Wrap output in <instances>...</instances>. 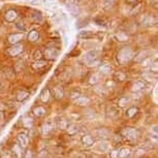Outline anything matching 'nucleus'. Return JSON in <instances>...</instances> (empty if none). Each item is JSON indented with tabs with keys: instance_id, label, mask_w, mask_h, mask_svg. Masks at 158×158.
Returning <instances> with one entry per match:
<instances>
[{
	"instance_id": "f257e3e1",
	"label": "nucleus",
	"mask_w": 158,
	"mask_h": 158,
	"mask_svg": "<svg viewBox=\"0 0 158 158\" xmlns=\"http://www.w3.org/2000/svg\"><path fill=\"white\" fill-rule=\"evenodd\" d=\"M122 133L129 140H135L138 138V135H140V132L136 129H134V128H125L122 131Z\"/></svg>"
},
{
	"instance_id": "f03ea898",
	"label": "nucleus",
	"mask_w": 158,
	"mask_h": 158,
	"mask_svg": "<svg viewBox=\"0 0 158 158\" xmlns=\"http://www.w3.org/2000/svg\"><path fill=\"white\" fill-rule=\"evenodd\" d=\"M109 149H110V143L108 140H100L95 144L94 147V150L97 153H105L107 151H109Z\"/></svg>"
},
{
	"instance_id": "7ed1b4c3",
	"label": "nucleus",
	"mask_w": 158,
	"mask_h": 158,
	"mask_svg": "<svg viewBox=\"0 0 158 158\" xmlns=\"http://www.w3.org/2000/svg\"><path fill=\"white\" fill-rule=\"evenodd\" d=\"M131 56H132V52L129 49H123V50H121V52L119 53L118 58L119 60H120V62L124 63V62L128 61V60L131 58Z\"/></svg>"
},
{
	"instance_id": "20e7f679",
	"label": "nucleus",
	"mask_w": 158,
	"mask_h": 158,
	"mask_svg": "<svg viewBox=\"0 0 158 158\" xmlns=\"http://www.w3.org/2000/svg\"><path fill=\"white\" fill-rule=\"evenodd\" d=\"M18 143H19V146H20L21 148H26L29 143L28 136L25 133H20L18 135Z\"/></svg>"
},
{
	"instance_id": "39448f33",
	"label": "nucleus",
	"mask_w": 158,
	"mask_h": 158,
	"mask_svg": "<svg viewBox=\"0 0 158 158\" xmlns=\"http://www.w3.org/2000/svg\"><path fill=\"white\" fill-rule=\"evenodd\" d=\"M54 128H55L54 122L53 121H47L42 126V132H44V134H49L54 130Z\"/></svg>"
},
{
	"instance_id": "423d86ee",
	"label": "nucleus",
	"mask_w": 158,
	"mask_h": 158,
	"mask_svg": "<svg viewBox=\"0 0 158 158\" xmlns=\"http://www.w3.org/2000/svg\"><path fill=\"white\" fill-rule=\"evenodd\" d=\"M75 102L78 105H81V107H85L90 103V98L87 96H79L78 98L75 99Z\"/></svg>"
},
{
	"instance_id": "0eeeda50",
	"label": "nucleus",
	"mask_w": 158,
	"mask_h": 158,
	"mask_svg": "<svg viewBox=\"0 0 158 158\" xmlns=\"http://www.w3.org/2000/svg\"><path fill=\"white\" fill-rule=\"evenodd\" d=\"M81 140L85 146H92L93 144H94V138H93L92 135H90V134H85V135H83Z\"/></svg>"
},
{
	"instance_id": "6e6552de",
	"label": "nucleus",
	"mask_w": 158,
	"mask_h": 158,
	"mask_svg": "<svg viewBox=\"0 0 158 158\" xmlns=\"http://www.w3.org/2000/svg\"><path fill=\"white\" fill-rule=\"evenodd\" d=\"M96 134L100 138H108L111 135V132L107 128H99V129L96 130Z\"/></svg>"
},
{
	"instance_id": "1a4fd4ad",
	"label": "nucleus",
	"mask_w": 158,
	"mask_h": 158,
	"mask_svg": "<svg viewBox=\"0 0 158 158\" xmlns=\"http://www.w3.org/2000/svg\"><path fill=\"white\" fill-rule=\"evenodd\" d=\"M107 114H108V116L111 117V118H116V117H118V115H119V110L116 108V107H114V105H111V107L108 108Z\"/></svg>"
},
{
	"instance_id": "9d476101",
	"label": "nucleus",
	"mask_w": 158,
	"mask_h": 158,
	"mask_svg": "<svg viewBox=\"0 0 158 158\" xmlns=\"http://www.w3.org/2000/svg\"><path fill=\"white\" fill-rule=\"evenodd\" d=\"M66 130H67L68 134H70V135H75V134H77L78 132H79V127H78L75 124H68Z\"/></svg>"
},
{
	"instance_id": "9b49d317",
	"label": "nucleus",
	"mask_w": 158,
	"mask_h": 158,
	"mask_svg": "<svg viewBox=\"0 0 158 158\" xmlns=\"http://www.w3.org/2000/svg\"><path fill=\"white\" fill-rule=\"evenodd\" d=\"M130 155V150L128 148H122L118 151L119 158H127Z\"/></svg>"
},
{
	"instance_id": "f8f14e48",
	"label": "nucleus",
	"mask_w": 158,
	"mask_h": 158,
	"mask_svg": "<svg viewBox=\"0 0 158 158\" xmlns=\"http://www.w3.org/2000/svg\"><path fill=\"white\" fill-rule=\"evenodd\" d=\"M144 88H145V83H144L143 81H138L133 84V86H132V90L138 92V91L143 90Z\"/></svg>"
},
{
	"instance_id": "ddd939ff",
	"label": "nucleus",
	"mask_w": 158,
	"mask_h": 158,
	"mask_svg": "<svg viewBox=\"0 0 158 158\" xmlns=\"http://www.w3.org/2000/svg\"><path fill=\"white\" fill-rule=\"evenodd\" d=\"M96 59V52L95 51H89V52L86 54V60H87L89 63L93 62L94 60Z\"/></svg>"
},
{
	"instance_id": "4468645a",
	"label": "nucleus",
	"mask_w": 158,
	"mask_h": 158,
	"mask_svg": "<svg viewBox=\"0 0 158 158\" xmlns=\"http://www.w3.org/2000/svg\"><path fill=\"white\" fill-rule=\"evenodd\" d=\"M33 114L36 117H42L46 114V109L42 108V107H36V108L33 110Z\"/></svg>"
},
{
	"instance_id": "2eb2a0df",
	"label": "nucleus",
	"mask_w": 158,
	"mask_h": 158,
	"mask_svg": "<svg viewBox=\"0 0 158 158\" xmlns=\"http://www.w3.org/2000/svg\"><path fill=\"white\" fill-rule=\"evenodd\" d=\"M40 99L44 102H47L50 99V91H49V89H44L42 91V93H40Z\"/></svg>"
},
{
	"instance_id": "dca6fc26",
	"label": "nucleus",
	"mask_w": 158,
	"mask_h": 158,
	"mask_svg": "<svg viewBox=\"0 0 158 158\" xmlns=\"http://www.w3.org/2000/svg\"><path fill=\"white\" fill-rule=\"evenodd\" d=\"M22 52V47L21 46H16V47H13L11 49H9L8 50V53H9V55L11 56H16L18 55L19 53Z\"/></svg>"
},
{
	"instance_id": "f3484780",
	"label": "nucleus",
	"mask_w": 158,
	"mask_h": 158,
	"mask_svg": "<svg viewBox=\"0 0 158 158\" xmlns=\"http://www.w3.org/2000/svg\"><path fill=\"white\" fill-rule=\"evenodd\" d=\"M58 54H59V52H58L57 50H55V49H49V50L47 51V56H48L49 58H51V59L56 58L58 56Z\"/></svg>"
},
{
	"instance_id": "a211bd4d",
	"label": "nucleus",
	"mask_w": 158,
	"mask_h": 158,
	"mask_svg": "<svg viewBox=\"0 0 158 158\" xmlns=\"http://www.w3.org/2000/svg\"><path fill=\"white\" fill-rule=\"evenodd\" d=\"M136 113H138V109H136L135 107H132V108H129L127 111H126V117H128V118H132Z\"/></svg>"
},
{
	"instance_id": "6ab92c4d",
	"label": "nucleus",
	"mask_w": 158,
	"mask_h": 158,
	"mask_svg": "<svg viewBox=\"0 0 158 158\" xmlns=\"http://www.w3.org/2000/svg\"><path fill=\"white\" fill-rule=\"evenodd\" d=\"M128 101H129V99H128L127 96L121 97V98L119 99V101H118L119 107H121V108H123V107H126V105H127V103H128Z\"/></svg>"
},
{
	"instance_id": "aec40b11",
	"label": "nucleus",
	"mask_w": 158,
	"mask_h": 158,
	"mask_svg": "<svg viewBox=\"0 0 158 158\" xmlns=\"http://www.w3.org/2000/svg\"><path fill=\"white\" fill-rule=\"evenodd\" d=\"M57 124H58V127L61 128V129H66L68 125L67 121L64 120V119H59V121H57Z\"/></svg>"
},
{
	"instance_id": "412c9836",
	"label": "nucleus",
	"mask_w": 158,
	"mask_h": 158,
	"mask_svg": "<svg viewBox=\"0 0 158 158\" xmlns=\"http://www.w3.org/2000/svg\"><path fill=\"white\" fill-rule=\"evenodd\" d=\"M13 153L17 154L18 157H21V156H22V154H23L22 148H21L19 145H15V146H13Z\"/></svg>"
},
{
	"instance_id": "4be33fe9",
	"label": "nucleus",
	"mask_w": 158,
	"mask_h": 158,
	"mask_svg": "<svg viewBox=\"0 0 158 158\" xmlns=\"http://www.w3.org/2000/svg\"><path fill=\"white\" fill-rule=\"evenodd\" d=\"M99 70H100V73H110L111 70H112V67H111L110 65H108V64H105V65L101 66Z\"/></svg>"
},
{
	"instance_id": "5701e85b",
	"label": "nucleus",
	"mask_w": 158,
	"mask_h": 158,
	"mask_svg": "<svg viewBox=\"0 0 158 158\" xmlns=\"http://www.w3.org/2000/svg\"><path fill=\"white\" fill-rule=\"evenodd\" d=\"M27 96H28V93H27L26 91H21V92H19V94H18L17 98L19 99V100H24L25 98H27Z\"/></svg>"
},
{
	"instance_id": "b1692460",
	"label": "nucleus",
	"mask_w": 158,
	"mask_h": 158,
	"mask_svg": "<svg viewBox=\"0 0 158 158\" xmlns=\"http://www.w3.org/2000/svg\"><path fill=\"white\" fill-rule=\"evenodd\" d=\"M21 37H22V35H19V34L13 35V36H11V37H9V42H13V44H15V42H19V40H21Z\"/></svg>"
},
{
	"instance_id": "393cba45",
	"label": "nucleus",
	"mask_w": 158,
	"mask_h": 158,
	"mask_svg": "<svg viewBox=\"0 0 158 158\" xmlns=\"http://www.w3.org/2000/svg\"><path fill=\"white\" fill-rule=\"evenodd\" d=\"M55 96L56 98L58 99H61L63 97V91L61 89H55Z\"/></svg>"
},
{
	"instance_id": "a878e982",
	"label": "nucleus",
	"mask_w": 158,
	"mask_h": 158,
	"mask_svg": "<svg viewBox=\"0 0 158 158\" xmlns=\"http://www.w3.org/2000/svg\"><path fill=\"white\" fill-rule=\"evenodd\" d=\"M37 36L38 34L35 31H32V32L30 33V35H29V38H30V40H37Z\"/></svg>"
},
{
	"instance_id": "bb28decb",
	"label": "nucleus",
	"mask_w": 158,
	"mask_h": 158,
	"mask_svg": "<svg viewBox=\"0 0 158 158\" xmlns=\"http://www.w3.org/2000/svg\"><path fill=\"white\" fill-rule=\"evenodd\" d=\"M1 157L2 158H11V153L8 151H4L1 153Z\"/></svg>"
},
{
	"instance_id": "cd10ccee",
	"label": "nucleus",
	"mask_w": 158,
	"mask_h": 158,
	"mask_svg": "<svg viewBox=\"0 0 158 158\" xmlns=\"http://www.w3.org/2000/svg\"><path fill=\"white\" fill-rule=\"evenodd\" d=\"M110 158H118V151L117 150H112L110 152Z\"/></svg>"
},
{
	"instance_id": "c85d7f7f",
	"label": "nucleus",
	"mask_w": 158,
	"mask_h": 158,
	"mask_svg": "<svg viewBox=\"0 0 158 158\" xmlns=\"http://www.w3.org/2000/svg\"><path fill=\"white\" fill-rule=\"evenodd\" d=\"M46 65V63L44 62H37L36 64H34L33 65V67L34 68H40V67H42V66H44Z\"/></svg>"
},
{
	"instance_id": "c756f323",
	"label": "nucleus",
	"mask_w": 158,
	"mask_h": 158,
	"mask_svg": "<svg viewBox=\"0 0 158 158\" xmlns=\"http://www.w3.org/2000/svg\"><path fill=\"white\" fill-rule=\"evenodd\" d=\"M116 77H118L119 79H120V80H119V81H121V82L124 81V80H125V75H123V73H116Z\"/></svg>"
},
{
	"instance_id": "7c9ffc66",
	"label": "nucleus",
	"mask_w": 158,
	"mask_h": 158,
	"mask_svg": "<svg viewBox=\"0 0 158 158\" xmlns=\"http://www.w3.org/2000/svg\"><path fill=\"white\" fill-rule=\"evenodd\" d=\"M79 96H81V95H80V92H78V91L73 92V94H71V97H73V98H78Z\"/></svg>"
},
{
	"instance_id": "2f4dec72",
	"label": "nucleus",
	"mask_w": 158,
	"mask_h": 158,
	"mask_svg": "<svg viewBox=\"0 0 158 158\" xmlns=\"http://www.w3.org/2000/svg\"><path fill=\"white\" fill-rule=\"evenodd\" d=\"M153 131H154V133H155V134H157V125H154Z\"/></svg>"
},
{
	"instance_id": "473e14b6",
	"label": "nucleus",
	"mask_w": 158,
	"mask_h": 158,
	"mask_svg": "<svg viewBox=\"0 0 158 158\" xmlns=\"http://www.w3.org/2000/svg\"><path fill=\"white\" fill-rule=\"evenodd\" d=\"M3 121V115H2V113H0V123L2 122Z\"/></svg>"
}]
</instances>
